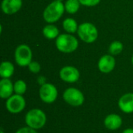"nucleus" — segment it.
Returning <instances> with one entry per match:
<instances>
[{
  "mask_svg": "<svg viewBox=\"0 0 133 133\" xmlns=\"http://www.w3.org/2000/svg\"><path fill=\"white\" fill-rule=\"evenodd\" d=\"M23 5V0H2L1 9L6 15H13L18 12Z\"/></svg>",
  "mask_w": 133,
  "mask_h": 133,
  "instance_id": "nucleus-11",
  "label": "nucleus"
},
{
  "mask_svg": "<svg viewBox=\"0 0 133 133\" xmlns=\"http://www.w3.org/2000/svg\"><path fill=\"white\" fill-rule=\"evenodd\" d=\"M77 35L82 41L87 44H92L97 41L99 33L97 28L94 23L84 22L79 25Z\"/></svg>",
  "mask_w": 133,
  "mask_h": 133,
  "instance_id": "nucleus-4",
  "label": "nucleus"
},
{
  "mask_svg": "<svg viewBox=\"0 0 133 133\" xmlns=\"http://www.w3.org/2000/svg\"><path fill=\"white\" fill-rule=\"evenodd\" d=\"M119 109L125 114L133 113V93L123 94L118 101Z\"/></svg>",
  "mask_w": 133,
  "mask_h": 133,
  "instance_id": "nucleus-13",
  "label": "nucleus"
},
{
  "mask_svg": "<svg viewBox=\"0 0 133 133\" xmlns=\"http://www.w3.org/2000/svg\"><path fill=\"white\" fill-rule=\"evenodd\" d=\"M26 100L23 95L14 94L7 100H5L6 110L13 115L21 113L26 108Z\"/></svg>",
  "mask_w": 133,
  "mask_h": 133,
  "instance_id": "nucleus-7",
  "label": "nucleus"
},
{
  "mask_svg": "<svg viewBox=\"0 0 133 133\" xmlns=\"http://www.w3.org/2000/svg\"><path fill=\"white\" fill-rule=\"evenodd\" d=\"M82 5L87 7H93L97 5L101 0H79Z\"/></svg>",
  "mask_w": 133,
  "mask_h": 133,
  "instance_id": "nucleus-22",
  "label": "nucleus"
},
{
  "mask_svg": "<svg viewBox=\"0 0 133 133\" xmlns=\"http://www.w3.org/2000/svg\"><path fill=\"white\" fill-rule=\"evenodd\" d=\"M58 91L56 87L50 83H46L40 87L39 97L42 102L50 104H53L58 98Z\"/></svg>",
  "mask_w": 133,
  "mask_h": 133,
  "instance_id": "nucleus-8",
  "label": "nucleus"
},
{
  "mask_svg": "<svg viewBox=\"0 0 133 133\" xmlns=\"http://www.w3.org/2000/svg\"><path fill=\"white\" fill-rule=\"evenodd\" d=\"M55 47L62 53L70 54L76 51L79 47L78 39L71 34H59L55 39Z\"/></svg>",
  "mask_w": 133,
  "mask_h": 133,
  "instance_id": "nucleus-1",
  "label": "nucleus"
},
{
  "mask_svg": "<svg viewBox=\"0 0 133 133\" xmlns=\"http://www.w3.org/2000/svg\"><path fill=\"white\" fill-rule=\"evenodd\" d=\"M62 27L65 33L73 34L75 33H77L79 24L76 22V20L72 17L65 18L62 22Z\"/></svg>",
  "mask_w": 133,
  "mask_h": 133,
  "instance_id": "nucleus-17",
  "label": "nucleus"
},
{
  "mask_svg": "<svg viewBox=\"0 0 133 133\" xmlns=\"http://www.w3.org/2000/svg\"><path fill=\"white\" fill-rule=\"evenodd\" d=\"M123 49H124L123 44L119 41H115L110 44L109 48H108V51L110 55L115 56V55H118L121 54Z\"/></svg>",
  "mask_w": 133,
  "mask_h": 133,
  "instance_id": "nucleus-19",
  "label": "nucleus"
},
{
  "mask_svg": "<svg viewBox=\"0 0 133 133\" xmlns=\"http://www.w3.org/2000/svg\"><path fill=\"white\" fill-rule=\"evenodd\" d=\"M59 78L65 83H75L80 78V72L75 66L65 65L60 69Z\"/></svg>",
  "mask_w": 133,
  "mask_h": 133,
  "instance_id": "nucleus-9",
  "label": "nucleus"
},
{
  "mask_svg": "<svg viewBox=\"0 0 133 133\" xmlns=\"http://www.w3.org/2000/svg\"><path fill=\"white\" fill-rule=\"evenodd\" d=\"M33 52L30 46L25 44L18 45L14 52V59L17 65L20 67L28 66L33 61Z\"/></svg>",
  "mask_w": 133,
  "mask_h": 133,
  "instance_id": "nucleus-5",
  "label": "nucleus"
},
{
  "mask_svg": "<svg viewBox=\"0 0 133 133\" xmlns=\"http://www.w3.org/2000/svg\"><path fill=\"white\" fill-rule=\"evenodd\" d=\"M37 83H38L40 86H42V85H44V83H47V82H46V78H45L44 76H38L37 79Z\"/></svg>",
  "mask_w": 133,
  "mask_h": 133,
  "instance_id": "nucleus-24",
  "label": "nucleus"
},
{
  "mask_svg": "<svg viewBox=\"0 0 133 133\" xmlns=\"http://www.w3.org/2000/svg\"><path fill=\"white\" fill-rule=\"evenodd\" d=\"M15 72L14 65L9 61H4L0 65V76L2 79H10Z\"/></svg>",
  "mask_w": 133,
  "mask_h": 133,
  "instance_id": "nucleus-15",
  "label": "nucleus"
},
{
  "mask_svg": "<svg viewBox=\"0 0 133 133\" xmlns=\"http://www.w3.org/2000/svg\"><path fill=\"white\" fill-rule=\"evenodd\" d=\"M14 83L10 79H2L0 80V97L7 100L14 94Z\"/></svg>",
  "mask_w": 133,
  "mask_h": 133,
  "instance_id": "nucleus-14",
  "label": "nucleus"
},
{
  "mask_svg": "<svg viewBox=\"0 0 133 133\" xmlns=\"http://www.w3.org/2000/svg\"><path fill=\"white\" fill-rule=\"evenodd\" d=\"M64 101L72 107H79L83 104L85 97L83 92L76 87H69L62 94Z\"/></svg>",
  "mask_w": 133,
  "mask_h": 133,
  "instance_id": "nucleus-6",
  "label": "nucleus"
},
{
  "mask_svg": "<svg viewBox=\"0 0 133 133\" xmlns=\"http://www.w3.org/2000/svg\"><path fill=\"white\" fill-rule=\"evenodd\" d=\"M26 126L35 130L43 129L47 123V115L40 108H33L28 111L24 118Z\"/></svg>",
  "mask_w": 133,
  "mask_h": 133,
  "instance_id": "nucleus-2",
  "label": "nucleus"
},
{
  "mask_svg": "<svg viewBox=\"0 0 133 133\" xmlns=\"http://www.w3.org/2000/svg\"><path fill=\"white\" fill-rule=\"evenodd\" d=\"M42 34L48 40H55L59 36V30L54 23H48L44 26Z\"/></svg>",
  "mask_w": 133,
  "mask_h": 133,
  "instance_id": "nucleus-16",
  "label": "nucleus"
},
{
  "mask_svg": "<svg viewBox=\"0 0 133 133\" xmlns=\"http://www.w3.org/2000/svg\"><path fill=\"white\" fill-rule=\"evenodd\" d=\"M122 118L120 115L115 113H112L105 117L104 120V125L108 130L115 131L122 127Z\"/></svg>",
  "mask_w": 133,
  "mask_h": 133,
  "instance_id": "nucleus-12",
  "label": "nucleus"
},
{
  "mask_svg": "<svg viewBox=\"0 0 133 133\" xmlns=\"http://www.w3.org/2000/svg\"><path fill=\"white\" fill-rule=\"evenodd\" d=\"M65 10L69 14L76 13L82 5L79 0H66L64 3Z\"/></svg>",
  "mask_w": 133,
  "mask_h": 133,
  "instance_id": "nucleus-18",
  "label": "nucleus"
},
{
  "mask_svg": "<svg viewBox=\"0 0 133 133\" xmlns=\"http://www.w3.org/2000/svg\"><path fill=\"white\" fill-rule=\"evenodd\" d=\"M116 65V61L113 55L108 54L102 55L97 62V68L102 73L108 74L111 72Z\"/></svg>",
  "mask_w": 133,
  "mask_h": 133,
  "instance_id": "nucleus-10",
  "label": "nucleus"
},
{
  "mask_svg": "<svg viewBox=\"0 0 133 133\" xmlns=\"http://www.w3.org/2000/svg\"><path fill=\"white\" fill-rule=\"evenodd\" d=\"M27 68H28V70L34 74L39 73L41 69V66L40 63L36 61H32L27 66Z\"/></svg>",
  "mask_w": 133,
  "mask_h": 133,
  "instance_id": "nucleus-21",
  "label": "nucleus"
},
{
  "mask_svg": "<svg viewBox=\"0 0 133 133\" xmlns=\"http://www.w3.org/2000/svg\"><path fill=\"white\" fill-rule=\"evenodd\" d=\"M131 62H132V64L133 65V55L132 56V58H131Z\"/></svg>",
  "mask_w": 133,
  "mask_h": 133,
  "instance_id": "nucleus-26",
  "label": "nucleus"
},
{
  "mask_svg": "<svg viewBox=\"0 0 133 133\" xmlns=\"http://www.w3.org/2000/svg\"><path fill=\"white\" fill-rule=\"evenodd\" d=\"M14 94L23 95L27 90V85L23 79H18L14 83Z\"/></svg>",
  "mask_w": 133,
  "mask_h": 133,
  "instance_id": "nucleus-20",
  "label": "nucleus"
},
{
  "mask_svg": "<svg viewBox=\"0 0 133 133\" xmlns=\"http://www.w3.org/2000/svg\"><path fill=\"white\" fill-rule=\"evenodd\" d=\"M122 133H133V129L132 128H128V129H125Z\"/></svg>",
  "mask_w": 133,
  "mask_h": 133,
  "instance_id": "nucleus-25",
  "label": "nucleus"
},
{
  "mask_svg": "<svg viewBox=\"0 0 133 133\" xmlns=\"http://www.w3.org/2000/svg\"><path fill=\"white\" fill-rule=\"evenodd\" d=\"M54 1H57V2H63V0H54Z\"/></svg>",
  "mask_w": 133,
  "mask_h": 133,
  "instance_id": "nucleus-27",
  "label": "nucleus"
},
{
  "mask_svg": "<svg viewBox=\"0 0 133 133\" xmlns=\"http://www.w3.org/2000/svg\"><path fill=\"white\" fill-rule=\"evenodd\" d=\"M15 133H37V130H35L28 126H25V127L19 128L16 131Z\"/></svg>",
  "mask_w": 133,
  "mask_h": 133,
  "instance_id": "nucleus-23",
  "label": "nucleus"
},
{
  "mask_svg": "<svg viewBox=\"0 0 133 133\" xmlns=\"http://www.w3.org/2000/svg\"><path fill=\"white\" fill-rule=\"evenodd\" d=\"M65 12V5L62 2L53 1L44 9L43 18L48 23H55L62 17Z\"/></svg>",
  "mask_w": 133,
  "mask_h": 133,
  "instance_id": "nucleus-3",
  "label": "nucleus"
}]
</instances>
